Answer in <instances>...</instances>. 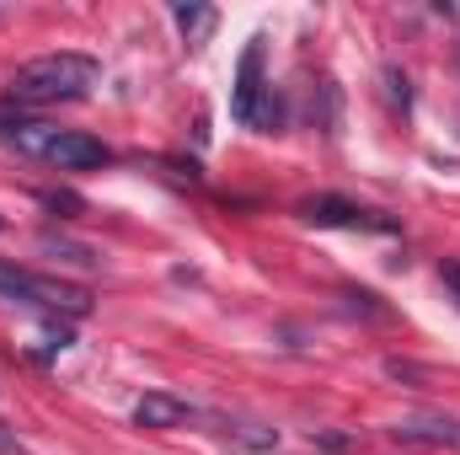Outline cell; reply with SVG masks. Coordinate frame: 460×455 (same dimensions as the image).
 Returning <instances> with one entry per match:
<instances>
[{"label":"cell","instance_id":"52a82bcc","mask_svg":"<svg viewBox=\"0 0 460 455\" xmlns=\"http://www.w3.org/2000/svg\"><path fill=\"white\" fill-rule=\"evenodd\" d=\"M305 220L311 226H348V230H391V220H375V215H364L348 199H311L305 204Z\"/></svg>","mask_w":460,"mask_h":455},{"label":"cell","instance_id":"5b68a950","mask_svg":"<svg viewBox=\"0 0 460 455\" xmlns=\"http://www.w3.org/2000/svg\"><path fill=\"white\" fill-rule=\"evenodd\" d=\"M402 445H460V424L445 413H412L391 429Z\"/></svg>","mask_w":460,"mask_h":455},{"label":"cell","instance_id":"3957f363","mask_svg":"<svg viewBox=\"0 0 460 455\" xmlns=\"http://www.w3.org/2000/svg\"><path fill=\"white\" fill-rule=\"evenodd\" d=\"M43 161H54L59 172H92V166H108V161H113V150H108L102 139H92V134L59 129V139L49 145V156H43Z\"/></svg>","mask_w":460,"mask_h":455},{"label":"cell","instance_id":"9c48e42d","mask_svg":"<svg viewBox=\"0 0 460 455\" xmlns=\"http://www.w3.org/2000/svg\"><path fill=\"white\" fill-rule=\"evenodd\" d=\"M172 16H177V27L188 32V43H204V38L215 32V11H209V5H177Z\"/></svg>","mask_w":460,"mask_h":455},{"label":"cell","instance_id":"8fae6325","mask_svg":"<svg viewBox=\"0 0 460 455\" xmlns=\"http://www.w3.org/2000/svg\"><path fill=\"white\" fill-rule=\"evenodd\" d=\"M43 252H54L59 263H75V268H92V263H97L92 246H81V241H59V236H43Z\"/></svg>","mask_w":460,"mask_h":455},{"label":"cell","instance_id":"6da1fadb","mask_svg":"<svg viewBox=\"0 0 460 455\" xmlns=\"http://www.w3.org/2000/svg\"><path fill=\"white\" fill-rule=\"evenodd\" d=\"M97 81H102V65H97L92 54H75V49L38 54V59L16 65V76H11V103H16V108L81 103V97H92Z\"/></svg>","mask_w":460,"mask_h":455},{"label":"cell","instance_id":"30bf717a","mask_svg":"<svg viewBox=\"0 0 460 455\" xmlns=\"http://www.w3.org/2000/svg\"><path fill=\"white\" fill-rule=\"evenodd\" d=\"M32 284H38V273H27V268H16V263H0V295H5V300L32 306Z\"/></svg>","mask_w":460,"mask_h":455},{"label":"cell","instance_id":"ba28073f","mask_svg":"<svg viewBox=\"0 0 460 455\" xmlns=\"http://www.w3.org/2000/svg\"><path fill=\"white\" fill-rule=\"evenodd\" d=\"M32 306H43V311H65V317H86V311H92V295L75 290V284H65V279H43V273H38V284H32Z\"/></svg>","mask_w":460,"mask_h":455},{"label":"cell","instance_id":"8992f818","mask_svg":"<svg viewBox=\"0 0 460 455\" xmlns=\"http://www.w3.org/2000/svg\"><path fill=\"white\" fill-rule=\"evenodd\" d=\"M193 418V407L182 402V397H172V391H145L139 402H134V424L139 429H177V424H188Z\"/></svg>","mask_w":460,"mask_h":455},{"label":"cell","instance_id":"4fadbf2b","mask_svg":"<svg viewBox=\"0 0 460 455\" xmlns=\"http://www.w3.org/2000/svg\"><path fill=\"white\" fill-rule=\"evenodd\" d=\"M16 451H22V445H16V429L0 418V455H16Z\"/></svg>","mask_w":460,"mask_h":455},{"label":"cell","instance_id":"277c9868","mask_svg":"<svg viewBox=\"0 0 460 455\" xmlns=\"http://www.w3.org/2000/svg\"><path fill=\"white\" fill-rule=\"evenodd\" d=\"M273 86H262V43H246V54H241V70H235V97H230V108L241 123H252L257 118V103L268 97Z\"/></svg>","mask_w":460,"mask_h":455},{"label":"cell","instance_id":"9a60e30c","mask_svg":"<svg viewBox=\"0 0 460 455\" xmlns=\"http://www.w3.org/2000/svg\"><path fill=\"white\" fill-rule=\"evenodd\" d=\"M0 226H5V220H0Z\"/></svg>","mask_w":460,"mask_h":455},{"label":"cell","instance_id":"7a4b0ae2","mask_svg":"<svg viewBox=\"0 0 460 455\" xmlns=\"http://www.w3.org/2000/svg\"><path fill=\"white\" fill-rule=\"evenodd\" d=\"M0 139L16 145L22 156H49V145L59 139V129L43 123V118H27L22 108H11V103H0Z\"/></svg>","mask_w":460,"mask_h":455},{"label":"cell","instance_id":"5bb4252c","mask_svg":"<svg viewBox=\"0 0 460 455\" xmlns=\"http://www.w3.org/2000/svg\"><path fill=\"white\" fill-rule=\"evenodd\" d=\"M439 279L450 284V295L460 300V263H445V268H439Z\"/></svg>","mask_w":460,"mask_h":455},{"label":"cell","instance_id":"7c38bea8","mask_svg":"<svg viewBox=\"0 0 460 455\" xmlns=\"http://www.w3.org/2000/svg\"><path fill=\"white\" fill-rule=\"evenodd\" d=\"M43 204H49V210H81L75 193H43Z\"/></svg>","mask_w":460,"mask_h":455}]
</instances>
